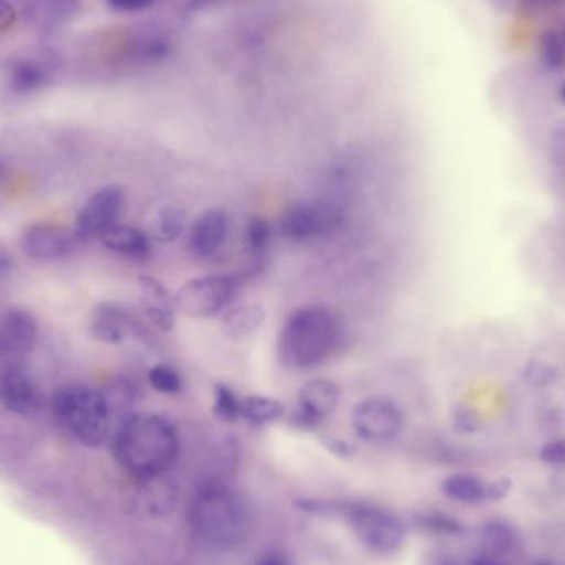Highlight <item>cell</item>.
<instances>
[{
	"label": "cell",
	"instance_id": "39",
	"mask_svg": "<svg viewBox=\"0 0 565 565\" xmlns=\"http://www.w3.org/2000/svg\"><path fill=\"white\" fill-rule=\"evenodd\" d=\"M3 172H6V166H3L2 159H0V182H2Z\"/></svg>",
	"mask_w": 565,
	"mask_h": 565
},
{
	"label": "cell",
	"instance_id": "8",
	"mask_svg": "<svg viewBox=\"0 0 565 565\" xmlns=\"http://www.w3.org/2000/svg\"><path fill=\"white\" fill-rule=\"evenodd\" d=\"M125 207V192L116 185L99 189L78 212L73 225L78 242H88L102 237L103 232L118 224Z\"/></svg>",
	"mask_w": 565,
	"mask_h": 565
},
{
	"label": "cell",
	"instance_id": "2",
	"mask_svg": "<svg viewBox=\"0 0 565 565\" xmlns=\"http://www.w3.org/2000/svg\"><path fill=\"white\" fill-rule=\"evenodd\" d=\"M189 530L202 546L225 553L247 543L254 518L241 494L224 484H211L189 507Z\"/></svg>",
	"mask_w": 565,
	"mask_h": 565
},
{
	"label": "cell",
	"instance_id": "6",
	"mask_svg": "<svg viewBox=\"0 0 565 565\" xmlns=\"http://www.w3.org/2000/svg\"><path fill=\"white\" fill-rule=\"evenodd\" d=\"M348 523L362 546L372 553L394 554L404 546V524L381 508L355 504L349 508Z\"/></svg>",
	"mask_w": 565,
	"mask_h": 565
},
{
	"label": "cell",
	"instance_id": "31",
	"mask_svg": "<svg viewBox=\"0 0 565 565\" xmlns=\"http://www.w3.org/2000/svg\"><path fill=\"white\" fill-rule=\"evenodd\" d=\"M551 159L554 166L565 174V122L553 132L551 138Z\"/></svg>",
	"mask_w": 565,
	"mask_h": 565
},
{
	"label": "cell",
	"instance_id": "40",
	"mask_svg": "<svg viewBox=\"0 0 565 565\" xmlns=\"http://www.w3.org/2000/svg\"><path fill=\"white\" fill-rule=\"evenodd\" d=\"M561 98H563V102L565 103V85L561 86Z\"/></svg>",
	"mask_w": 565,
	"mask_h": 565
},
{
	"label": "cell",
	"instance_id": "4",
	"mask_svg": "<svg viewBox=\"0 0 565 565\" xmlns=\"http://www.w3.org/2000/svg\"><path fill=\"white\" fill-rule=\"evenodd\" d=\"M52 405L63 428L85 447H102L111 435L113 408L105 392L66 385L56 392Z\"/></svg>",
	"mask_w": 565,
	"mask_h": 565
},
{
	"label": "cell",
	"instance_id": "16",
	"mask_svg": "<svg viewBox=\"0 0 565 565\" xmlns=\"http://www.w3.org/2000/svg\"><path fill=\"white\" fill-rule=\"evenodd\" d=\"M139 291H141V311L145 318L156 328L171 331L178 315L175 295L169 291L164 282L154 277L139 278Z\"/></svg>",
	"mask_w": 565,
	"mask_h": 565
},
{
	"label": "cell",
	"instance_id": "1",
	"mask_svg": "<svg viewBox=\"0 0 565 565\" xmlns=\"http://www.w3.org/2000/svg\"><path fill=\"white\" fill-rule=\"evenodd\" d=\"M179 434L158 414H129L113 437L116 463L129 477L151 481L171 470L179 457Z\"/></svg>",
	"mask_w": 565,
	"mask_h": 565
},
{
	"label": "cell",
	"instance_id": "15",
	"mask_svg": "<svg viewBox=\"0 0 565 565\" xmlns=\"http://www.w3.org/2000/svg\"><path fill=\"white\" fill-rule=\"evenodd\" d=\"M39 338L35 318L23 309H9L0 321V351L10 358H23L35 348Z\"/></svg>",
	"mask_w": 565,
	"mask_h": 565
},
{
	"label": "cell",
	"instance_id": "32",
	"mask_svg": "<svg viewBox=\"0 0 565 565\" xmlns=\"http://www.w3.org/2000/svg\"><path fill=\"white\" fill-rule=\"evenodd\" d=\"M106 2L116 12L138 13L148 10L156 0H106Z\"/></svg>",
	"mask_w": 565,
	"mask_h": 565
},
{
	"label": "cell",
	"instance_id": "20",
	"mask_svg": "<svg viewBox=\"0 0 565 565\" xmlns=\"http://www.w3.org/2000/svg\"><path fill=\"white\" fill-rule=\"evenodd\" d=\"M285 412V405L268 395L252 394L241 398V420L255 427H265L281 420Z\"/></svg>",
	"mask_w": 565,
	"mask_h": 565
},
{
	"label": "cell",
	"instance_id": "33",
	"mask_svg": "<svg viewBox=\"0 0 565 565\" xmlns=\"http://www.w3.org/2000/svg\"><path fill=\"white\" fill-rule=\"evenodd\" d=\"M513 490V483L508 478H498V480L488 483V501H501Z\"/></svg>",
	"mask_w": 565,
	"mask_h": 565
},
{
	"label": "cell",
	"instance_id": "27",
	"mask_svg": "<svg viewBox=\"0 0 565 565\" xmlns=\"http://www.w3.org/2000/svg\"><path fill=\"white\" fill-rule=\"evenodd\" d=\"M149 384L159 394L174 395L179 394L184 387L181 374L174 367L168 364H158L149 371Z\"/></svg>",
	"mask_w": 565,
	"mask_h": 565
},
{
	"label": "cell",
	"instance_id": "34",
	"mask_svg": "<svg viewBox=\"0 0 565 565\" xmlns=\"http://www.w3.org/2000/svg\"><path fill=\"white\" fill-rule=\"evenodd\" d=\"M17 20V12L9 2L0 0V33L9 32Z\"/></svg>",
	"mask_w": 565,
	"mask_h": 565
},
{
	"label": "cell",
	"instance_id": "17",
	"mask_svg": "<svg viewBox=\"0 0 565 565\" xmlns=\"http://www.w3.org/2000/svg\"><path fill=\"white\" fill-rule=\"evenodd\" d=\"M98 241L113 254L131 258V260H145L152 250L151 238L131 225L115 224L108 231L103 232Z\"/></svg>",
	"mask_w": 565,
	"mask_h": 565
},
{
	"label": "cell",
	"instance_id": "38",
	"mask_svg": "<svg viewBox=\"0 0 565 565\" xmlns=\"http://www.w3.org/2000/svg\"><path fill=\"white\" fill-rule=\"evenodd\" d=\"M10 267L9 258L3 257V255H0V271H6L7 268Z\"/></svg>",
	"mask_w": 565,
	"mask_h": 565
},
{
	"label": "cell",
	"instance_id": "24",
	"mask_svg": "<svg viewBox=\"0 0 565 565\" xmlns=\"http://www.w3.org/2000/svg\"><path fill=\"white\" fill-rule=\"evenodd\" d=\"M540 62L550 72H561L565 68V43L561 32L547 30L540 36L537 43Z\"/></svg>",
	"mask_w": 565,
	"mask_h": 565
},
{
	"label": "cell",
	"instance_id": "37",
	"mask_svg": "<svg viewBox=\"0 0 565 565\" xmlns=\"http://www.w3.org/2000/svg\"><path fill=\"white\" fill-rule=\"evenodd\" d=\"M470 565H507L504 563H501L498 557L490 556V554H483V556L475 557V559H471Z\"/></svg>",
	"mask_w": 565,
	"mask_h": 565
},
{
	"label": "cell",
	"instance_id": "18",
	"mask_svg": "<svg viewBox=\"0 0 565 565\" xmlns=\"http://www.w3.org/2000/svg\"><path fill=\"white\" fill-rule=\"evenodd\" d=\"M52 79L49 65L35 58H19L7 68V85L15 95H32L45 88Z\"/></svg>",
	"mask_w": 565,
	"mask_h": 565
},
{
	"label": "cell",
	"instance_id": "9",
	"mask_svg": "<svg viewBox=\"0 0 565 565\" xmlns=\"http://www.w3.org/2000/svg\"><path fill=\"white\" fill-rule=\"evenodd\" d=\"M341 391L338 384L328 379H312L302 385L298 394L291 424L302 430H316L324 424L339 405Z\"/></svg>",
	"mask_w": 565,
	"mask_h": 565
},
{
	"label": "cell",
	"instance_id": "3",
	"mask_svg": "<svg viewBox=\"0 0 565 565\" xmlns=\"http://www.w3.org/2000/svg\"><path fill=\"white\" fill-rule=\"evenodd\" d=\"M342 341L335 312L321 305L301 306L286 318L278 334V359L285 367L309 371L326 364Z\"/></svg>",
	"mask_w": 565,
	"mask_h": 565
},
{
	"label": "cell",
	"instance_id": "28",
	"mask_svg": "<svg viewBox=\"0 0 565 565\" xmlns=\"http://www.w3.org/2000/svg\"><path fill=\"white\" fill-rule=\"evenodd\" d=\"M523 377L524 381L533 385V387H550L553 382H556L557 369L547 364V362L531 361L530 364L524 367Z\"/></svg>",
	"mask_w": 565,
	"mask_h": 565
},
{
	"label": "cell",
	"instance_id": "14",
	"mask_svg": "<svg viewBox=\"0 0 565 565\" xmlns=\"http://www.w3.org/2000/svg\"><path fill=\"white\" fill-rule=\"evenodd\" d=\"M228 215L221 209H209L199 215L189 234V250L198 258H211L224 247L228 235Z\"/></svg>",
	"mask_w": 565,
	"mask_h": 565
},
{
	"label": "cell",
	"instance_id": "25",
	"mask_svg": "<svg viewBox=\"0 0 565 565\" xmlns=\"http://www.w3.org/2000/svg\"><path fill=\"white\" fill-rule=\"evenodd\" d=\"M241 398L227 384H222V382L215 384L214 405H212L215 417L218 420L227 422V424L241 420Z\"/></svg>",
	"mask_w": 565,
	"mask_h": 565
},
{
	"label": "cell",
	"instance_id": "35",
	"mask_svg": "<svg viewBox=\"0 0 565 565\" xmlns=\"http://www.w3.org/2000/svg\"><path fill=\"white\" fill-rule=\"evenodd\" d=\"M254 565H291L289 564L288 557L280 553H268L264 557L257 561Z\"/></svg>",
	"mask_w": 565,
	"mask_h": 565
},
{
	"label": "cell",
	"instance_id": "19",
	"mask_svg": "<svg viewBox=\"0 0 565 565\" xmlns=\"http://www.w3.org/2000/svg\"><path fill=\"white\" fill-rule=\"evenodd\" d=\"M267 319V309L258 302H245V305L232 306L222 315V329L227 338L234 341L250 338L260 331Z\"/></svg>",
	"mask_w": 565,
	"mask_h": 565
},
{
	"label": "cell",
	"instance_id": "22",
	"mask_svg": "<svg viewBox=\"0 0 565 565\" xmlns=\"http://www.w3.org/2000/svg\"><path fill=\"white\" fill-rule=\"evenodd\" d=\"M481 541L487 547L490 556L498 557L508 556V554L516 551L520 546V534L507 521L494 520L484 524L481 531Z\"/></svg>",
	"mask_w": 565,
	"mask_h": 565
},
{
	"label": "cell",
	"instance_id": "30",
	"mask_svg": "<svg viewBox=\"0 0 565 565\" xmlns=\"http://www.w3.org/2000/svg\"><path fill=\"white\" fill-rule=\"evenodd\" d=\"M540 458L550 467L565 468V438L551 440L541 448Z\"/></svg>",
	"mask_w": 565,
	"mask_h": 565
},
{
	"label": "cell",
	"instance_id": "5",
	"mask_svg": "<svg viewBox=\"0 0 565 565\" xmlns=\"http://www.w3.org/2000/svg\"><path fill=\"white\" fill-rule=\"evenodd\" d=\"M241 288L242 280L235 275L192 278L175 292V305L178 311L189 318H215L234 306Z\"/></svg>",
	"mask_w": 565,
	"mask_h": 565
},
{
	"label": "cell",
	"instance_id": "23",
	"mask_svg": "<svg viewBox=\"0 0 565 565\" xmlns=\"http://www.w3.org/2000/svg\"><path fill=\"white\" fill-rule=\"evenodd\" d=\"M188 215L184 209L168 205L161 209L151 224V238L159 244H172L184 234Z\"/></svg>",
	"mask_w": 565,
	"mask_h": 565
},
{
	"label": "cell",
	"instance_id": "11",
	"mask_svg": "<svg viewBox=\"0 0 565 565\" xmlns=\"http://www.w3.org/2000/svg\"><path fill=\"white\" fill-rule=\"evenodd\" d=\"M332 215L312 202H296L281 217V235L289 242L302 244L322 235L331 227Z\"/></svg>",
	"mask_w": 565,
	"mask_h": 565
},
{
	"label": "cell",
	"instance_id": "12",
	"mask_svg": "<svg viewBox=\"0 0 565 565\" xmlns=\"http://www.w3.org/2000/svg\"><path fill=\"white\" fill-rule=\"evenodd\" d=\"M139 321L135 312L121 302H103L96 308L92 321V335L105 344H121L138 332Z\"/></svg>",
	"mask_w": 565,
	"mask_h": 565
},
{
	"label": "cell",
	"instance_id": "13",
	"mask_svg": "<svg viewBox=\"0 0 565 565\" xmlns=\"http://www.w3.org/2000/svg\"><path fill=\"white\" fill-rule=\"evenodd\" d=\"M0 402L12 414L32 415L39 411L42 398L29 372L12 365L0 374Z\"/></svg>",
	"mask_w": 565,
	"mask_h": 565
},
{
	"label": "cell",
	"instance_id": "29",
	"mask_svg": "<svg viewBox=\"0 0 565 565\" xmlns=\"http://www.w3.org/2000/svg\"><path fill=\"white\" fill-rule=\"evenodd\" d=\"M454 424L461 434H475L480 428V417L468 405H458L454 412Z\"/></svg>",
	"mask_w": 565,
	"mask_h": 565
},
{
	"label": "cell",
	"instance_id": "42",
	"mask_svg": "<svg viewBox=\"0 0 565 565\" xmlns=\"http://www.w3.org/2000/svg\"><path fill=\"white\" fill-rule=\"evenodd\" d=\"M561 35H563V39H564V43H565V26L563 30H561Z\"/></svg>",
	"mask_w": 565,
	"mask_h": 565
},
{
	"label": "cell",
	"instance_id": "26",
	"mask_svg": "<svg viewBox=\"0 0 565 565\" xmlns=\"http://www.w3.org/2000/svg\"><path fill=\"white\" fill-rule=\"evenodd\" d=\"M271 225L264 217H254L247 224L245 231V245H247L248 254L255 258L264 257L270 247Z\"/></svg>",
	"mask_w": 565,
	"mask_h": 565
},
{
	"label": "cell",
	"instance_id": "21",
	"mask_svg": "<svg viewBox=\"0 0 565 565\" xmlns=\"http://www.w3.org/2000/svg\"><path fill=\"white\" fill-rule=\"evenodd\" d=\"M441 493L457 503L481 504L488 501V483L475 475H451L441 483Z\"/></svg>",
	"mask_w": 565,
	"mask_h": 565
},
{
	"label": "cell",
	"instance_id": "41",
	"mask_svg": "<svg viewBox=\"0 0 565 565\" xmlns=\"http://www.w3.org/2000/svg\"><path fill=\"white\" fill-rule=\"evenodd\" d=\"M534 565H556V564H553V563H544V561H543V563H537V564H534Z\"/></svg>",
	"mask_w": 565,
	"mask_h": 565
},
{
	"label": "cell",
	"instance_id": "7",
	"mask_svg": "<svg viewBox=\"0 0 565 565\" xmlns=\"http://www.w3.org/2000/svg\"><path fill=\"white\" fill-rule=\"evenodd\" d=\"M352 428L355 435L369 444H387L401 435L404 414L387 397H369L352 408Z\"/></svg>",
	"mask_w": 565,
	"mask_h": 565
},
{
	"label": "cell",
	"instance_id": "36",
	"mask_svg": "<svg viewBox=\"0 0 565 565\" xmlns=\"http://www.w3.org/2000/svg\"><path fill=\"white\" fill-rule=\"evenodd\" d=\"M557 2L559 0H521V3L530 10L547 9V7L556 6Z\"/></svg>",
	"mask_w": 565,
	"mask_h": 565
},
{
	"label": "cell",
	"instance_id": "10",
	"mask_svg": "<svg viewBox=\"0 0 565 565\" xmlns=\"http://www.w3.org/2000/svg\"><path fill=\"white\" fill-rule=\"evenodd\" d=\"M78 238L75 232L58 225H36L23 235L22 248L30 258L39 262H56L75 252Z\"/></svg>",
	"mask_w": 565,
	"mask_h": 565
}]
</instances>
